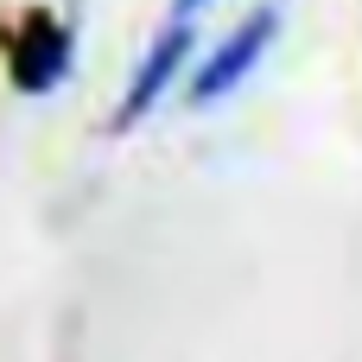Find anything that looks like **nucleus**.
<instances>
[{
	"mask_svg": "<svg viewBox=\"0 0 362 362\" xmlns=\"http://www.w3.org/2000/svg\"><path fill=\"white\" fill-rule=\"evenodd\" d=\"M274 32H280V13L274 6H261V13H248L210 57H204V70L191 76V102L197 108H210V102H223L229 89H242V76L267 57V45H274Z\"/></svg>",
	"mask_w": 362,
	"mask_h": 362,
	"instance_id": "f257e3e1",
	"label": "nucleus"
},
{
	"mask_svg": "<svg viewBox=\"0 0 362 362\" xmlns=\"http://www.w3.org/2000/svg\"><path fill=\"white\" fill-rule=\"evenodd\" d=\"M6 70H13V83L25 95L57 89L64 70H70V25L51 19V13H25L13 25V38H6Z\"/></svg>",
	"mask_w": 362,
	"mask_h": 362,
	"instance_id": "f03ea898",
	"label": "nucleus"
},
{
	"mask_svg": "<svg viewBox=\"0 0 362 362\" xmlns=\"http://www.w3.org/2000/svg\"><path fill=\"white\" fill-rule=\"evenodd\" d=\"M185 57H191V25L178 19L153 51H146V64L134 70V83H127V102H121V115H115V127H134V121H146L153 108H159V95L172 89V76L185 70Z\"/></svg>",
	"mask_w": 362,
	"mask_h": 362,
	"instance_id": "7ed1b4c3",
	"label": "nucleus"
},
{
	"mask_svg": "<svg viewBox=\"0 0 362 362\" xmlns=\"http://www.w3.org/2000/svg\"><path fill=\"white\" fill-rule=\"evenodd\" d=\"M172 6H178V19H191V13H197V6H210V0H172Z\"/></svg>",
	"mask_w": 362,
	"mask_h": 362,
	"instance_id": "20e7f679",
	"label": "nucleus"
}]
</instances>
